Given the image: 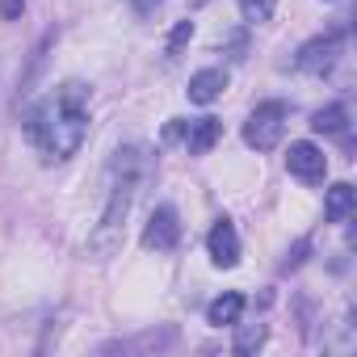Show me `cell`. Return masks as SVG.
I'll return each instance as SVG.
<instances>
[{
	"instance_id": "9",
	"label": "cell",
	"mask_w": 357,
	"mask_h": 357,
	"mask_svg": "<svg viewBox=\"0 0 357 357\" xmlns=\"http://www.w3.org/2000/svg\"><path fill=\"white\" fill-rule=\"evenodd\" d=\"M219 139H223V122H219V118H198V122H190V130H185L190 155H206Z\"/></svg>"
},
{
	"instance_id": "7",
	"label": "cell",
	"mask_w": 357,
	"mask_h": 357,
	"mask_svg": "<svg viewBox=\"0 0 357 357\" xmlns=\"http://www.w3.org/2000/svg\"><path fill=\"white\" fill-rule=\"evenodd\" d=\"M206 248H211V261H215L219 269H236V265H240V236H236V227H231L227 219H219V223L211 227Z\"/></svg>"
},
{
	"instance_id": "15",
	"label": "cell",
	"mask_w": 357,
	"mask_h": 357,
	"mask_svg": "<svg viewBox=\"0 0 357 357\" xmlns=\"http://www.w3.org/2000/svg\"><path fill=\"white\" fill-rule=\"evenodd\" d=\"M190 38H194V22H181V26L172 30V38H168V55H176V51H181Z\"/></svg>"
},
{
	"instance_id": "8",
	"label": "cell",
	"mask_w": 357,
	"mask_h": 357,
	"mask_svg": "<svg viewBox=\"0 0 357 357\" xmlns=\"http://www.w3.org/2000/svg\"><path fill=\"white\" fill-rule=\"evenodd\" d=\"M223 89H227V72L223 68H206V72H198L194 80H190V101L194 105H211V101H219L223 97Z\"/></svg>"
},
{
	"instance_id": "3",
	"label": "cell",
	"mask_w": 357,
	"mask_h": 357,
	"mask_svg": "<svg viewBox=\"0 0 357 357\" xmlns=\"http://www.w3.org/2000/svg\"><path fill=\"white\" fill-rule=\"evenodd\" d=\"M286 118H290L286 101H261V105L248 114V122H244V143H248L252 151H273V147L282 143Z\"/></svg>"
},
{
	"instance_id": "16",
	"label": "cell",
	"mask_w": 357,
	"mask_h": 357,
	"mask_svg": "<svg viewBox=\"0 0 357 357\" xmlns=\"http://www.w3.org/2000/svg\"><path fill=\"white\" fill-rule=\"evenodd\" d=\"M22 9H26V0H0V17H5V22H17Z\"/></svg>"
},
{
	"instance_id": "17",
	"label": "cell",
	"mask_w": 357,
	"mask_h": 357,
	"mask_svg": "<svg viewBox=\"0 0 357 357\" xmlns=\"http://www.w3.org/2000/svg\"><path fill=\"white\" fill-rule=\"evenodd\" d=\"M307 248H311V240H298V248H294V252H290V257L282 261V269H298V265H303V252H307Z\"/></svg>"
},
{
	"instance_id": "5",
	"label": "cell",
	"mask_w": 357,
	"mask_h": 357,
	"mask_svg": "<svg viewBox=\"0 0 357 357\" xmlns=\"http://www.w3.org/2000/svg\"><path fill=\"white\" fill-rule=\"evenodd\" d=\"M176 240H181V223H176V211L172 206H155L147 227H143V248L151 252H172Z\"/></svg>"
},
{
	"instance_id": "11",
	"label": "cell",
	"mask_w": 357,
	"mask_h": 357,
	"mask_svg": "<svg viewBox=\"0 0 357 357\" xmlns=\"http://www.w3.org/2000/svg\"><path fill=\"white\" fill-rule=\"evenodd\" d=\"M240 315H244V294H236V290L219 294V298L206 307V319H211L215 328H223V324H240Z\"/></svg>"
},
{
	"instance_id": "10",
	"label": "cell",
	"mask_w": 357,
	"mask_h": 357,
	"mask_svg": "<svg viewBox=\"0 0 357 357\" xmlns=\"http://www.w3.org/2000/svg\"><path fill=\"white\" fill-rule=\"evenodd\" d=\"M353 206H357V190H353L349 181H336V185L328 190V198H324V215H328V223H344V219L353 215Z\"/></svg>"
},
{
	"instance_id": "2",
	"label": "cell",
	"mask_w": 357,
	"mask_h": 357,
	"mask_svg": "<svg viewBox=\"0 0 357 357\" xmlns=\"http://www.w3.org/2000/svg\"><path fill=\"white\" fill-rule=\"evenodd\" d=\"M114 168L122 172V181H114V190H109V206H105V215H101V227H97L93 240H89V248H93L97 257H109L114 244H118L122 219H126V211H130V202H135V185H139V172H143V151H139V147L118 151Z\"/></svg>"
},
{
	"instance_id": "12",
	"label": "cell",
	"mask_w": 357,
	"mask_h": 357,
	"mask_svg": "<svg viewBox=\"0 0 357 357\" xmlns=\"http://www.w3.org/2000/svg\"><path fill=\"white\" fill-rule=\"evenodd\" d=\"M344 122H349V109H344V105H324V109H315L311 130H315V135H340Z\"/></svg>"
},
{
	"instance_id": "6",
	"label": "cell",
	"mask_w": 357,
	"mask_h": 357,
	"mask_svg": "<svg viewBox=\"0 0 357 357\" xmlns=\"http://www.w3.org/2000/svg\"><path fill=\"white\" fill-rule=\"evenodd\" d=\"M286 168H290V176H298V181L319 185V181H324V172H328V155H324L315 143H290V151H286Z\"/></svg>"
},
{
	"instance_id": "14",
	"label": "cell",
	"mask_w": 357,
	"mask_h": 357,
	"mask_svg": "<svg viewBox=\"0 0 357 357\" xmlns=\"http://www.w3.org/2000/svg\"><path fill=\"white\" fill-rule=\"evenodd\" d=\"M240 13H244V22L261 26V22L273 17V0H240Z\"/></svg>"
},
{
	"instance_id": "4",
	"label": "cell",
	"mask_w": 357,
	"mask_h": 357,
	"mask_svg": "<svg viewBox=\"0 0 357 357\" xmlns=\"http://www.w3.org/2000/svg\"><path fill=\"white\" fill-rule=\"evenodd\" d=\"M340 47H344V34H340V30H332V34H319V38L303 43V51H298L294 68H298V72H311V76H324V72L336 63Z\"/></svg>"
},
{
	"instance_id": "1",
	"label": "cell",
	"mask_w": 357,
	"mask_h": 357,
	"mask_svg": "<svg viewBox=\"0 0 357 357\" xmlns=\"http://www.w3.org/2000/svg\"><path fill=\"white\" fill-rule=\"evenodd\" d=\"M26 135H30V143L43 151L47 164L76 155L80 143H84V135H89V89H84L80 80L59 84L47 101H38V105L30 109Z\"/></svg>"
},
{
	"instance_id": "19",
	"label": "cell",
	"mask_w": 357,
	"mask_h": 357,
	"mask_svg": "<svg viewBox=\"0 0 357 357\" xmlns=\"http://www.w3.org/2000/svg\"><path fill=\"white\" fill-rule=\"evenodd\" d=\"M155 5H160V0H135V9H139V13H151Z\"/></svg>"
},
{
	"instance_id": "18",
	"label": "cell",
	"mask_w": 357,
	"mask_h": 357,
	"mask_svg": "<svg viewBox=\"0 0 357 357\" xmlns=\"http://www.w3.org/2000/svg\"><path fill=\"white\" fill-rule=\"evenodd\" d=\"M185 130H190V122H181V118H172V122L164 126V139H181Z\"/></svg>"
},
{
	"instance_id": "13",
	"label": "cell",
	"mask_w": 357,
	"mask_h": 357,
	"mask_svg": "<svg viewBox=\"0 0 357 357\" xmlns=\"http://www.w3.org/2000/svg\"><path fill=\"white\" fill-rule=\"evenodd\" d=\"M265 344V324H240L236 328V353H257Z\"/></svg>"
}]
</instances>
